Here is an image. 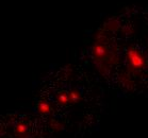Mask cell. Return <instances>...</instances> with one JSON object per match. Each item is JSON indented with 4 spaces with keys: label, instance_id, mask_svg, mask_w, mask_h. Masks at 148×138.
Returning <instances> with one entry per match:
<instances>
[{
    "label": "cell",
    "instance_id": "1",
    "mask_svg": "<svg viewBox=\"0 0 148 138\" xmlns=\"http://www.w3.org/2000/svg\"><path fill=\"white\" fill-rule=\"evenodd\" d=\"M147 58L135 47H129L126 51V62L128 66V73L138 75L147 65Z\"/></svg>",
    "mask_w": 148,
    "mask_h": 138
},
{
    "label": "cell",
    "instance_id": "6",
    "mask_svg": "<svg viewBox=\"0 0 148 138\" xmlns=\"http://www.w3.org/2000/svg\"><path fill=\"white\" fill-rule=\"evenodd\" d=\"M57 101L61 105H67L69 104V97H68V92L66 91H62L57 96Z\"/></svg>",
    "mask_w": 148,
    "mask_h": 138
},
{
    "label": "cell",
    "instance_id": "2",
    "mask_svg": "<svg viewBox=\"0 0 148 138\" xmlns=\"http://www.w3.org/2000/svg\"><path fill=\"white\" fill-rule=\"evenodd\" d=\"M92 54L96 62H103L104 58H107L110 54V51L103 44H95L92 48Z\"/></svg>",
    "mask_w": 148,
    "mask_h": 138
},
{
    "label": "cell",
    "instance_id": "7",
    "mask_svg": "<svg viewBox=\"0 0 148 138\" xmlns=\"http://www.w3.org/2000/svg\"><path fill=\"white\" fill-rule=\"evenodd\" d=\"M50 128L56 132H60L64 128V124H63V123H61L60 121L56 120V119H53L50 123Z\"/></svg>",
    "mask_w": 148,
    "mask_h": 138
},
{
    "label": "cell",
    "instance_id": "5",
    "mask_svg": "<svg viewBox=\"0 0 148 138\" xmlns=\"http://www.w3.org/2000/svg\"><path fill=\"white\" fill-rule=\"evenodd\" d=\"M119 22H118L117 19H110V20H108V22L104 24V29L108 31H111V32H113V31H117L118 29H119Z\"/></svg>",
    "mask_w": 148,
    "mask_h": 138
},
{
    "label": "cell",
    "instance_id": "4",
    "mask_svg": "<svg viewBox=\"0 0 148 138\" xmlns=\"http://www.w3.org/2000/svg\"><path fill=\"white\" fill-rule=\"evenodd\" d=\"M68 97H69V103H78L81 100V94L80 91L77 89H71V91H68Z\"/></svg>",
    "mask_w": 148,
    "mask_h": 138
},
{
    "label": "cell",
    "instance_id": "3",
    "mask_svg": "<svg viewBox=\"0 0 148 138\" xmlns=\"http://www.w3.org/2000/svg\"><path fill=\"white\" fill-rule=\"evenodd\" d=\"M36 109L37 111L40 113V114H43V115H48L50 114L51 111H52V107H51V105L46 101H40L36 106Z\"/></svg>",
    "mask_w": 148,
    "mask_h": 138
}]
</instances>
